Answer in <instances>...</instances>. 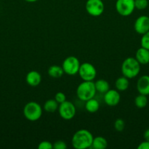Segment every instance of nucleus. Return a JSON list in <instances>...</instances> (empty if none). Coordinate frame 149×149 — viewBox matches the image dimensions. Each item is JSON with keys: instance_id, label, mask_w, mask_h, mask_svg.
Listing matches in <instances>:
<instances>
[{"instance_id": "0eeeda50", "label": "nucleus", "mask_w": 149, "mask_h": 149, "mask_svg": "<svg viewBox=\"0 0 149 149\" xmlns=\"http://www.w3.org/2000/svg\"><path fill=\"white\" fill-rule=\"evenodd\" d=\"M78 74L83 81H93L96 77V69L90 63H83L80 65Z\"/></svg>"}, {"instance_id": "2eb2a0df", "label": "nucleus", "mask_w": 149, "mask_h": 149, "mask_svg": "<svg viewBox=\"0 0 149 149\" xmlns=\"http://www.w3.org/2000/svg\"><path fill=\"white\" fill-rule=\"evenodd\" d=\"M129 79L124 76L118 77L115 82V89L119 92L126 91L129 88Z\"/></svg>"}, {"instance_id": "4be33fe9", "label": "nucleus", "mask_w": 149, "mask_h": 149, "mask_svg": "<svg viewBox=\"0 0 149 149\" xmlns=\"http://www.w3.org/2000/svg\"><path fill=\"white\" fill-rule=\"evenodd\" d=\"M134 6L135 9L139 10H145L148 6V0H134Z\"/></svg>"}, {"instance_id": "c85d7f7f", "label": "nucleus", "mask_w": 149, "mask_h": 149, "mask_svg": "<svg viewBox=\"0 0 149 149\" xmlns=\"http://www.w3.org/2000/svg\"><path fill=\"white\" fill-rule=\"evenodd\" d=\"M143 137H144V139L145 140V141H149V129L146 130L145 131L144 134H143Z\"/></svg>"}, {"instance_id": "f8f14e48", "label": "nucleus", "mask_w": 149, "mask_h": 149, "mask_svg": "<svg viewBox=\"0 0 149 149\" xmlns=\"http://www.w3.org/2000/svg\"><path fill=\"white\" fill-rule=\"evenodd\" d=\"M136 88L139 94L149 95V76L143 75L137 79Z\"/></svg>"}, {"instance_id": "f3484780", "label": "nucleus", "mask_w": 149, "mask_h": 149, "mask_svg": "<svg viewBox=\"0 0 149 149\" xmlns=\"http://www.w3.org/2000/svg\"><path fill=\"white\" fill-rule=\"evenodd\" d=\"M94 84L96 92L102 93V94H105L106 92L110 90V84L108 81L105 79H102L96 80L94 82Z\"/></svg>"}, {"instance_id": "20e7f679", "label": "nucleus", "mask_w": 149, "mask_h": 149, "mask_svg": "<svg viewBox=\"0 0 149 149\" xmlns=\"http://www.w3.org/2000/svg\"><path fill=\"white\" fill-rule=\"evenodd\" d=\"M23 115L27 120L36 122L39 120L42 115V108L35 101H31L26 103L23 108Z\"/></svg>"}, {"instance_id": "dca6fc26", "label": "nucleus", "mask_w": 149, "mask_h": 149, "mask_svg": "<svg viewBox=\"0 0 149 149\" xmlns=\"http://www.w3.org/2000/svg\"><path fill=\"white\" fill-rule=\"evenodd\" d=\"M86 110L89 113H96L99 109V103L94 97L86 100L85 104Z\"/></svg>"}, {"instance_id": "f257e3e1", "label": "nucleus", "mask_w": 149, "mask_h": 149, "mask_svg": "<svg viewBox=\"0 0 149 149\" xmlns=\"http://www.w3.org/2000/svg\"><path fill=\"white\" fill-rule=\"evenodd\" d=\"M93 136L91 132L86 129H81L74 132L72 138V146L75 149L91 148Z\"/></svg>"}, {"instance_id": "aec40b11", "label": "nucleus", "mask_w": 149, "mask_h": 149, "mask_svg": "<svg viewBox=\"0 0 149 149\" xmlns=\"http://www.w3.org/2000/svg\"><path fill=\"white\" fill-rule=\"evenodd\" d=\"M58 106L59 104L57 103L55 99H49L44 103L43 109L48 113H53L58 110Z\"/></svg>"}, {"instance_id": "a211bd4d", "label": "nucleus", "mask_w": 149, "mask_h": 149, "mask_svg": "<svg viewBox=\"0 0 149 149\" xmlns=\"http://www.w3.org/2000/svg\"><path fill=\"white\" fill-rule=\"evenodd\" d=\"M48 74L52 78L58 79L62 77L64 72L63 71L62 67L57 65H53L49 67V68L48 70Z\"/></svg>"}, {"instance_id": "1a4fd4ad", "label": "nucleus", "mask_w": 149, "mask_h": 149, "mask_svg": "<svg viewBox=\"0 0 149 149\" xmlns=\"http://www.w3.org/2000/svg\"><path fill=\"white\" fill-rule=\"evenodd\" d=\"M86 10L90 15L99 17L105 10V4L102 0H87L86 2Z\"/></svg>"}, {"instance_id": "ddd939ff", "label": "nucleus", "mask_w": 149, "mask_h": 149, "mask_svg": "<svg viewBox=\"0 0 149 149\" xmlns=\"http://www.w3.org/2000/svg\"><path fill=\"white\" fill-rule=\"evenodd\" d=\"M42 81V76L38 71H31L26 74V81L31 87H37Z\"/></svg>"}, {"instance_id": "c756f323", "label": "nucleus", "mask_w": 149, "mask_h": 149, "mask_svg": "<svg viewBox=\"0 0 149 149\" xmlns=\"http://www.w3.org/2000/svg\"><path fill=\"white\" fill-rule=\"evenodd\" d=\"M24 1H27V2H30V3H32V2H36V1H39V0H24Z\"/></svg>"}, {"instance_id": "a878e982", "label": "nucleus", "mask_w": 149, "mask_h": 149, "mask_svg": "<svg viewBox=\"0 0 149 149\" xmlns=\"http://www.w3.org/2000/svg\"><path fill=\"white\" fill-rule=\"evenodd\" d=\"M37 148L39 149H52L53 144L48 141H43L39 143Z\"/></svg>"}, {"instance_id": "6e6552de", "label": "nucleus", "mask_w": 149, "mask_h": 149, "mask_svg": "<svg viewBox=\"0 0 149 149\" xmlns=\"http://www.w3.org/2000/svg\"><path fill=\"white\" fill-rule=\"evenodd\" d=\"M60 116L64 120H70L75 116L76 108L72 102L65 100L60 103L58 109Z\"/></svg>"}, {"instance_id": "393cba45", "label": "nucleus", "mask_w": 149, "mask_h": 149, "mask_svg": "<svg viewBox=\"0 0 149 149\" xmlns=\"http://www.w3.org/2000/svg\"><path fill=\"white\" fill-rule=\"evenodd\" d=\"M54 99L57 101V103L58 104L64 102L66 100V95L64 93H63L62 92H58L57 93H56L55 97H54Z\"/></svg>"}, {"instance_id": "f03ea898", "label": "nucleus", "mask_w": 149, "mask_h": 149, "mask_svg": "<svg viewBox=\"0 0 149 149\" xmlns=\"http://www.w3.org/2000/svg\"><path fill=\"white\" fill-rule=\"evenodd\" d=\"M140 64L135 58L129 57L121 64V73L127 78L133 79L138 76L140 72Z\"/></svg>"}, {"instance_id": "412c9836", "label": "nucleus", "mask_w": 149, "mask_h": 149, "mask_svg": "<svg viewBox=\"0 0 149 149\" xmlns=\"http://www.w3.org/2000/svg\"><path fill=\"white\" fill-rule=\"evenodd\" d=\"M148 103L147 95L139 94L134 99V104L138 109H144Z\"/></svg>"}, {"instance_id": "bb28decb", "label": "nucleus", "mask_w": 149, "mask_h": 149, "mask_svg": "<svg viewBox=\"0 0 149 149\" xmlns=\"http://www.w3.org/2000/svg\"><path fill=\"white\" fill-rule=\"evenodd\" d=\"M67 148V143L63 141H57L53 144V149H66Z\"/></svg>"}, {"instance_id": "5701e85b", "label": "nucleus", "mask_w": 149, "mask_h": 149, "mask_svg": "<svg viewBox=\"0 0 149 149\" xmlns=\"http://www.w3.org/2000/svg\"><path fill=\"white\" fill-rule=\"evenodd\" d=\"M140 45H141V47L149 50V31L142 35L141 39H140Z\"/></svg>"}, {"instance_id": "39448f33", "label": "nucleus", "mask_w": 149, "mask_h": 149, "mask_svg": "<svg viewBox=\"0 0 149 149\" xmlns=\"http://www.w3.org/2000/svg\"><path fill=\"white\" fill-rule=\"evenodd\" d=\"M80 63L78 58L74 56H69L64 60L61 67L64 74L69 76H74L78 74Z\"/></svg>"}, {"instance_id": "9b49d317", "label": "nucleus", "mask_w": 149, "mask_h": 149, "mask_svg": "<svg viewBox=\"0 0 149 149\" xmlns=\"http://www.w3.org/2000/svg\"><path fill=\"white\" fill-rule=\"evenodd\" d=\"M121 95L119 91L113 89H110L104 94V101L105 104L109 106H115L120 103Z\"/></svg>"}, {"instance_id": "6ab92c4d", "label": "nucleus", "mask_w": 149, "mask_h": 149, "mask_svg": "<svg viewBox=\"0 0 149 149\" xmlns=\"http://www.w3.org/2000/svg\"><path fill=\"white\" fill-rule=\"evenodd\" d=\"M108 147V141L104 137L97 136L93 138L91 148L94 149H105Z\"/></svg>"}, {"instance_id": "b1692460", "label": "nucleus", "mask_w": 149, "mask_h": 149, "mask_svg": "<svg viewBox=\"0 0 149 149\" xmlns=\"http://www.w3.org/2000/svg\"><path fill=\"white\" fill-rule=\"evenodd\" d=\"M125 127V122L122 119H117L114 122V128L117 132H122Z\"/></svg>"}, {"instance_id": "9d476101", "label": "nucleus", "mask_w": 149, "mask_h": 149, "mask_svg": "<svg viewBox=\"0 0 149 149\" xmlns=\"http://www.w3.org/2000/svg\"><path fill=\"white\" fill-rule=\"evenodd\" d=\"M134 29L136 33L143 35L149 31V17L141 15L137 17L134 23Z\"/></svg>"}, {"instance_id": "423d86ee", "label": "nucleus", "mask_w": 149, "mask_h": 149, "mask_svg": "<svg viewBox=\"0 0 149 149\" xmlns=\"http://www.w3.org/2000/svg\"><path fill=\"white\" fill-rule=\"evenodd\" d=\"M115 7L120 15L127 17L131 15L135 10L134 0H116Z\"/></svg>"}, {"instance_id": "4468645a", "label": "nucleus", "mask_w": 149, "mask_h": 149, "mask_svg": "<svg viewBox=\"0 0 149 149\" xmlns=\"http://www.w3.org/2000/svg\"><path fill=\"white\" fill-rule=\"evenodd\" d=\"M135 58L140 65H147L149 63V50L141 47L136 51Z\"/></svg>"}, {"instance_id": "cd10ccee", "label": "nucleus", "mask_w": 149, "mask_h": 149, "mask_svg": "<svg viewBox=\"0 0 149 149\" xmlns=\"http://www.w3.org/2000/svg\"><path fill=\"white\" fill-rule=\"evenodd\" d=\"M138 149H149V141L145 140L144 141L140 143L137 146Z\"/></svg>"}, {"instance_id": "7ed1b4c3", "label": "nucleus", "mask_w": 149, "mask_h": 149, "mask_svg": "<svg viewBox=\"0 0 149 149\" xmlns=\"http://www.w3.org/2000/svg\"><path fill=\"white\" fill-rule=\"evenodd\" d=\"M96 90L93 81H83L77 87L76 95L79 100L86 102L94 97Z\"/></svg>"}]
</instances>
